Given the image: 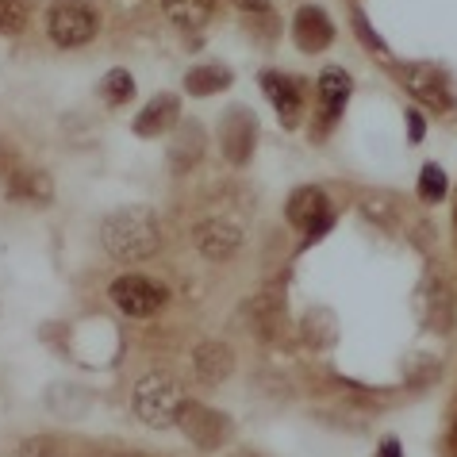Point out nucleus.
Returning a JSON list of instances; mask_svg holds the SVG:
<instances>
[{"label": "nucleus", "mask_w": 457, "mask_h": 457, "mask_svg": "<svg viewBox=\"0 0 457 457\" xmlns=\"http://www.w3.org/2000/svg\"><path fill=\"white\" fill-rule=\"evenodd\" d=\"M100 243L120 262H143L162 246V223L146 204L120 208L100 223Z\"/></svg>", "instance_id": "f257e3e1"}, {"label": "nucleus", "mask_w": 457, "mask_h": 457, "mask_svg": "<svg viewBox=\"0 0 457 457\" xmlns=\"http://www.w3.org/2000/svg\"><path fill=\"white\" fill-rule=\"evenodd\" d=\"M131 408H135V415L143 419L146 427H158L162 430V427H173L177 419H181L185 400H181V388H177V380L162 377V373H150V377H143L135 385Z\"/></svg>", "instance_id": "f03ea898"}, {"label": "nucleus", "mask_w": 457, "mask_h": 457, "mask_svg": "<svg viewBox=\"0 0 457 457\" xmlns=\"http://www.w3.org/2000/svg\"><path fill=\"white\" fill-rule=\"evenodd\" d=\"M112 303L123 312V315H131V320H146V315H154L162 303L170 300V292L162 288L154 277H143V273H123L112 281Z\"/></svg>", "instance_id": "7ed1b4c3"}, {"label": "nucleus", "mask_w": 457, "mask_h": 457, "mask_svg": "<svg viewBox=\"0 0 457 457\" xmlns=\"http://www.w3.org/2000/svg\"><path fill=\"white\" fill-rule=\"evenodd\" d=\"M46 31H50V39L66 50L85 46L96 35V12L81 4V0H58L46 16Z\"/></svg>", "instance_id": "20e7f679"}, {"label": "nucleus", "mask_w": 457, "mask_h": 457, "mask_svg": "<svg viewBox=\"0 0 457 457\" xmlns=\"http://www.w3.org/2000/svg\"><path fill=\"white\" fill-rule=\"evenodd\" d=\"M403 81H408L411 93H415L419 100H427V104H438V108L457 104L453 78H450V73H442V70H435V66H411Z\"/></svg>", "instance_id": "39448f33"}, {"label": "nucleus", "mask_w": 457, "mask_h": 457, "mask_svg": "<svg viewBox=\"0 0 457 457\" xmlns=\"http://www.w3.org/2000/svg\"><path fill=\"white\" fill-rule=\"evenodd\" d=\"M288 220L296 223V227H303L308 235H320L327 223H331V208H327V193L323 188H300V193H292V200H288Z\"/></svg>", "instance_id": "423d86ee"}, {"label": "nucleus", "mask_w": 457, "mask_h": 457, "mask_svg": "<svg viewBox=\"0 0 457 457\" xmlns=\"http://www.w3.org/2000/svg\"><path fill=\"white\" fill-rule=\"evenodd\" d=\"M177 120H181V100H177L173 93H158V96L150 100V104L135 116V135L158 138V135H166Z\"/></svg>", "instance_id": "0eeeda50"}, {"label": "nucleus", "mask_w": 457, "mask_h": 457, "mask_svg": "<svg viewBox=\"0 0 457 457\" xmlns=\"http://www.w3.org/2000/svg\"><path fill=\"white\" fill-rule=\"evenodd\" d=\"M292 35H296L300 50L315 54V50H323L327 43L335 39V28H331V20H327V12H323V8L303 4V8L296 12V20H292Z\"/></svg>", "instance_id": "6e6552de"}, {"label": "nucleus", "mask_w": 457, "mask_h": 457, "mask_svg": "<svg viewBox=\"0 0 457 457\" xmlns=\"http://www.w3.org/2000/svg\"><path fill=\"white\" fill-rule=\"evenodd\" d=\"M238 243H243V231H238L235 223H227V220H204V223H196V246L204 250L212 262H220L231 250H238Z\"/></svg>", "instance_id": "1a4fd4ad"}, {"label": "nucleus", "mask_w": 457, "mask_h": 457, "mask_svg": "<svg viewBox=\"0 0 457 457\" xmlns=\"http://www.w3.org/2000/svg\"><path fill=\"white\" fill-rule=\"evenodd\" d=\"M177 423L185 427V435L188 438H196L200 446H208V450H215L223 442V435H227V423L220 415H215L212 408H181V419H177Z\"/></svg>", "instance_id": "9d476101"}, {"label": "nucleus", "mask_w": 457, "mask_h": 457, "mask_svg": "<svg viewBox=\"0 0 457 457\" xmlns=\"http://www.w3.org/2000/svg\"><path fill=\"white\" fill-rule=\"evenodd\" d=\"M262 88H265V96H270V104L277 108V116H281L285 127H292L300 120V88L292 85V78H285V73H262Z\"/></svg>", "instance_id": "9b49d317"}, {"label": "nucleus", "mask_w": 457, "mask_h": 457, "mask_svg": "<svg viewBox=\"0 0 457 457\" xmlns=\"http://www.w3.org/2000/svg\"><path fill=\"white\" fill-rule=\"evenodd\" d=\"M212 8H215V0H162V12H166V16L181 31L204 28L208 16H212Z\"/></svg>", "instance_id": "f8f14e48"}, {"label": "nucleus", "mask_w": 457, "mask_h": 457, "mask_svg": "<svg viewBox=\"0 0 457 457\" xmlns=\"http://www.w3.org/2000/svg\"><path fill=\"white\" fill-rule=\"evenodd\" d=\"M231 85V70L227 66H193L185 78V88L193 96H212V93H223Z\"/></svg>", "instance_id": "ddd939ff"}, {"label": "nucleus", "mask_w": 457, "mask_h": 457, "mask_svg": "<svg viewBox=\"0 0 457 457\" xmlns=\"http://www.w3.org/2000/svg\"><path fill=\"white\" fill-rule=\"evenodd\" d=\"M350 88H353V81H350V73L342 70V66H331V70H323L320 73V96H323V104H327V112H342V104H346V96H350Z\"/></svg>", "instance_id": "4468645a"}, {"label": "nucleus", "mask_w": 457, "mask_h": 457, "mask_svg": "<svg viewBox=\"0 0 457 457\" xmlns=\"http://www.w3.org/2000/svg\"><path fill=\"white\" fill-rule=\"evenodd\" d=\"M196 373L204 380H223L227 373H231V353H227L223 346H215V342H208V346L196 350Z\"/></svg>", "instance_id": "2eb2a0df"}, {"label": "nucleus", "mask_w": 457, "mask_h": 457, "mask_svg": "<svg viewBox=\"0 0 457 457\" xmlns=\"http://www.w3.org/2000/svg\"><path fill=\"white\" fill-rule=\"evenodd\" d=\"M227 120H231V123H243L246 131H253V120L246 116V112H231ZM250 146H253V135H235V131H227V138H223V150H227V154H231L235 162H243V158L250 154Z\"/></svg>", "instance_id": "dca6fc26"}, {"label": "nucleus", "mask_w": 457, "mask_h": 457, "mask_svg": "<svg viewBox=\"0 0 457 457\" xmlns=\"http://www.w3.org/2000/svg\"><path fill=\"white\" fill-rule=\"evenodd\" d=\"M28 23V0H0V35H12Z\"/></svg>", "instance_id": "f3484780"}, {"label": "nucleus", "mask_w": 457, "mask_h": 457, "mask_svg": "<svg viewBox=\"0 0 457 457\" xmlns=\"http://www.w3.org/2000/svg\"><path fill=\"white\" fill-rule=\"evenodd\" d=\"M100 93H104L112 104H123V100L131 96V73H127V70H112L104 78V85H100Z\"/></svg>", "instance_id": "a211bd4d"}, {"label": "nucleus", "mask_w": 457, "mask_h": 457, "mask_svg": "<svg viewBox=\"0 0 457 457\" xmlns=\"http://www.w3.org/2000/svg\"><path fill=\"white\" fill-rule=\"evenodd\" d=\"M419 188H423V196H427V200H442V196H446V173H442L438 166H423Z\"/></svg>", "instance_id": "6ab92c4d"}, {"label": "nucleus", "mask_w": 457, "mask_h": 457, "mask_svg": "<svg viewBox=\"0 0 457 457\" xmlns=\"http://www.w3.org/2000/svg\"><path fill=\"white\" fill-rule=\"evenodd\" d=\"M408 131H411V143L423 138V116H419V112H408Z\"/></svg>", "instance_id": "aec40b11"}, {"label": "nucleus", "mask_w": 457, "mask_h": 457, "mask_svg": "<svg viewBox=\"0 0 457 457\" xmlns=\"http://www.w3.org/2000/svg\"><path fill=\"white\" fill-rule=\"evenodd\" d=\"M238 8H246V12H265L270 8V0H235Z\"/></svg>", "instance_id": "412c9836"}, {"label": "nucleus", "mask_w": 457, "mask_h": 457, "mask_svg": "<svg viewBox=\"0 0 457 457\" xmlns=\"http://www.w3.org/2000/svg\"><path fill=\"white\" fill-rule=\"evenodd\" d=\"M388 457H400V453H396V442H388Z\"/></svg>", "instance_id": "4be33fe9"}]
</instances>
